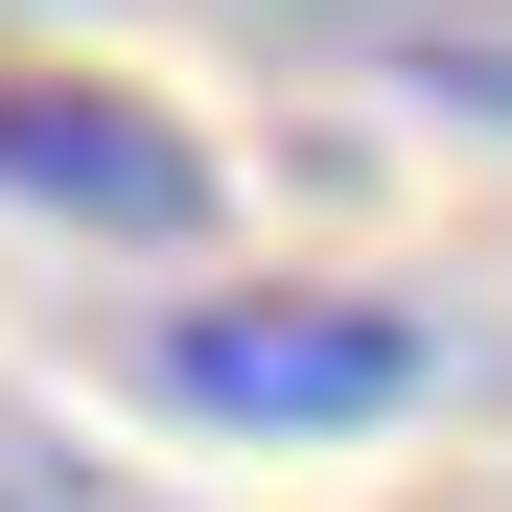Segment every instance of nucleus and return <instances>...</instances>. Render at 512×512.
<instances>
[{"label":"nucleus","mask_w":512,"mask_h":512,"mask_svg":"<svg viewBox=\"0 0 512 512\" xmlns=\"http://www.w3.org/2000/svg\"><path fill=\"white\" fill-rule=\"evenodd\" d=\"M140 396L210 419V443H373L419 396V303H373V280H210V303L140 326Z\"/></svg>","instance_id":"nucleus-1"},{"label":"nucleus","mask_w":512,"mask_h":512,"mask_svg":"<svg viewBox=\"0 0 512 512\" xmlns=\"http://www.w3.org/2000/svg\"><path fill=\"white\" fill-rule=\"evenodd\" d=\"M0 187L70 233H210V140L117 70H0Z\"/></svg>","instance_id":"nucleus-2"},{"label":"nucleus","mask_w":512,"mask_h":512,"mask_svg":"<svg viewBox=\"0 0 512 512\" xmlns=\"http://www.w3.org/2000/svg\"><path fill=\"white\" fill-rule=\"evenodd\" d=\"M0 512H117V466H94V443H47V419H0Z\"/></svg>","instance_id":"nucleus-3"}]
</instances>
